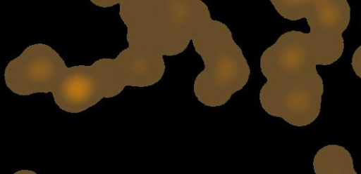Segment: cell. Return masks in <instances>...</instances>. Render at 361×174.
Segmentation results:
<instances>
[{
    "instance_id": "6da1fadb",
    "label": "cell",
    "mask_w": 361,
    "mask_h": 174,
    "mask_svg": "<svg viewBox=\"0 0 361 174\" xmlns=\"http://www.w3.org/2000/svg\"><path fill=\"white\" fill-rule=\"evenodd\" d=\"M118 4L128 47L116 58L68 67L51 46L35 44L6 66V87L23 96L51 93L59 109L75 114L118 95L126 86L146 87L159 81L166 67L149 0H118Z\"/></svg>"
},
{
    "instance_id": "7a4b0ae2",
    "label": "cell",
    "mask_w": 361,
    "mask_h": 174,
    "mask_svg": "<svg viewBox=\"0 0 361 174\" xmlns=\"http://www.w3.org/2000/svg\"><path fill=\"white\" fill-rule=\"evenodd\" d=\"M289 20H307L308 33L281 35L259 60L267 81L259 91L262 109L290 125L312 123L321 111L324 82L316 67L336 62L344 51L343 32L350 21L346 0H270Z\"/></svg>"
},
{
    "instance_id": "3957f363",
    "label": "cell",
    "mask_w": 361,
    "mask_h": 174,
    "mask_svg": "<svg viewBox=\"0 0 361 174\" xmlns=\"http://www.w3.org/2000/svg\"><path fill=\"white\" fill-rule=\"evenodd\" d=\"M313 169L316 174H357L350 152L336 144L327 145L317 152Z\"/></svg>"
},
{
    "instance_id": "277c9868",
    "label": "cell",
    "mask_w": 361,
    "mask_h": 174,
    "mask_svg": "<svg viewBox=\"0 0 361 174\" xmlns=\"http://www.w3.org/2000/svg\"><path fill=\"white\" fill-rule=\"evenodd\" d=\"M351 65L355 74L361 79V45H360L354 51Z\"/></svg>"
},
{
    "instance_id": "5b68a950",
    "label": "cell",
    "mask_w": 361,
    "mask_h": 174,
    "mask_svg": "<svg viewBox=\"0 0 361 174\" xmlns=\"http://www.w3.org/2000/svg\"><path fill=\"white\" fill-rule=\"evenodd\" d=\"M90 1L94 5L102 8L112 7L118 4V0H91Z\"/></svg>"
}]
</instances>
